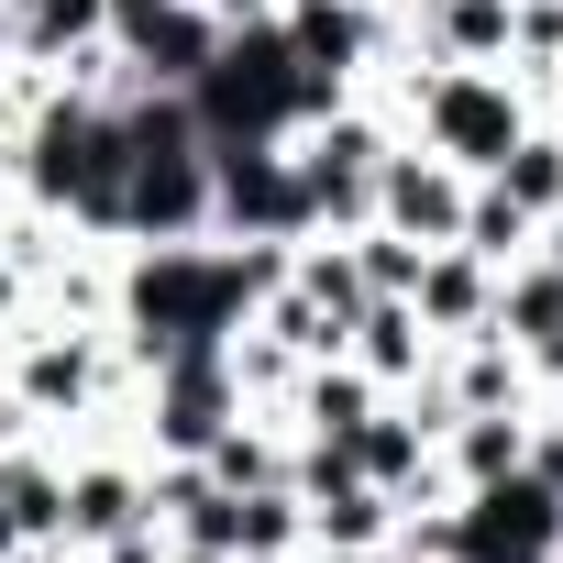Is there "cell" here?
<instances>
[{
    "label": "cell",
    "mask_w": 563,
    "mask_h": 563,
    "mask_svg": "<svg viewBox=\"0 0 563 563\" xmlns=\"http://www.w3.org/2000/svg\"><path fill=\"white\" fill-rule=\"evenodd\" d=\"M288 276V243H232V232H188V243H122L111 265V343L144 365L232 343L254 321V299Z\"/></svg>",
    "instance_id": "6da1fadb"
},
{
    "label": "cell",
    "mask_w": 563,
    "mask_h": 563,
    "mask_svg": "<svg viewBox=\"0 0 563 563\" xmlns=\"http://www.w3.org/2000/svg\"><path fill=\"white\" fill-rule=\"evenodd\" d=\"M332 100H354V89L310 78V67L288 56V34H276V23H221L210 67L188 78L199 144H288V133H299V122H321Z\"/></svg>",
    "instance_id": "7a4b0ae2"
},
{
    "label": "cell",
    "mask_w": 563,
    "mask_h": 563,
    "mask_svg": "<svg viewBox=\"0 0 563 563\" xmlns=\"http://www.w3.org/2000/svg\"><path fill=\"white\" fill-rule=\"evenodd\" d=\"M387 144H398V122H387L376 100H332L321 122L288 133L299 188H310V232H365V221H376V166H387Z\"/></svg>",
    "instance_id": "3957f363"
},
{
    "label": "cell",
    "mask_w": 563,
    "mask_h": 563,
    "mask_svg": "<svg viewBox=\"0 0 563 563\" xmlns=\"http://www.w3.org/2000/svg\"><path fill=\"white\" fill-rule=\"evenodd\" d=\"M210 232L232 243H310V188L288 144H210Z\"/></svg>",
    "instance_id": "277c9868"
},
{
    "label": "cell",
    "mask_w": 563,
    "mask_h": 563,
    "mask_svg": "<svg viewBox=\"0 0 563 563\" xmlns=\"http://www.w3.org/2000/svg\"><path fill=\"white\" fill-rule=\"evenodd\" d=\"M210 232V144H133L111 243H188Z\"/></svg>",
    "instance_id": "5b68a950"
},
{
    "label": "cell",
    "mask_w": 563,
    "mask_h": 563,
    "mask_svg": "<svg viewBox=\"0 0 563 563\" xmlns=\"http://www.w3.org/2000/svg\"><path fill=\"white\" fill-rule=\"evenodd\" d=\"M563 552V497L541 475H497L453 497V563H552Z\"/></svg>",
    "instance_id": "8992f818"
},
{
    "label": "cell",
    "mask_w": 563,
    "mask_h": 563,
    "mask_svg": "<svg viewBox=\"0 0 563 563\" xmlns=\"http://www.w3.org/2000/svg\"><path fill=\"white\" fill-rule=\"evenodd\" d=\"M464 199H475V177L464 166H442L431 144H387V166H376V221L387 232H409V243H453L464 232Z\"/></svg>",
    "instance_id": "52a82bcc"
},
{
    "label": "cell",
    "mask_w": 563,
    "mask_h": 563,
    "mask_svg": "<svg viewBox=\"0 0 563 563\" xmlns=\"http://www.w3.org/2000/svg\"><path fill=\"white\" fill-rule=\"evenodd\" d=\"M409 310L431 321V343H464V332H486V310H497V265H486V254H464V243H431V254H420V288H409Z\"/></svg>",
    "instance_id": "ba28073f"
},
{
    "label": "cell",
    "mask_w": 563,
    "mask_h": 563,
    "mask_svg": "<svg viewBox=\"0 0 563 563\" xmlns=\"http://www.w3.org/2000/svg\"><path fill=\"white\" fill-rule=\"evenodd\" d=\"M431 354H442V343H431V321H420L409 299H365V310H354V332H343V365H365L387 398H398V387H420V376H431Z\"/></svg>",
    "instance_id": "9c48e42d"
},
{
    "label": "cell",
    "mask_w": 563,
    "mask_h": 563,
    "mask_svg": "<svg viewBox=\"0 0 563 563\" xmlns=\"http://www.w3.org/2000/svg\"><path fill=\"white\" fill-rule=\"evenodd\" d=\"M519 453H530V409H453V420H442V442H431V464H442V486H453V497H464V486L519 475Z\"/></svg>",
    "instance_id": "30bf717a"
},
{
    "label": "cell",
    "mask_w": 563,
    "mask_h": 563,
    "mask_svg": "<svg viewBox=\"0 0 563 563\" xmlns=\"http://www.w3.org/2000/svg\"><path fill=\"white\" fill-rule=\"evenodd\" d=\"M376 409H387V387H376L365 365H343V354H332V365H310V376L288 387V409H276V420H288L299 442H343V431H354V420H376Z\"/></svg>",
    "instance_id": "8fae6325"
},
{
    "label": "cell",
    "mask_w": 563,
    "mask_h": 563,
    "mask_svg": "<svg viewBox=\"0 0 563 563\" xmlns=\"http://www.w3.org/2000/svg\"><path fill=\"white\" fill-rule=\"evenodd\" d=\"M210 45H221V23L199 12V0H166V12H155V23L122 45V67H133L144 89H188V78L210 67Z\"/></svg>",
    "instance_id": "7c38bea8"
},
{
    "label": "cell",
    "mask_w": 563,
    "mask_h": 563,
    "mask_svg": "<svg viewBox=\"0 0 563 563\" xmlns=\"http://www.w3.org/2000/svg\"><path fill=\"white\" fill-rule=\"evenodd\" d=\"M299 508H310V552H365V541H398V497H387V486H365V475L310 486Z\"/></svg>",
    "instance_id": "4fadbf2b"
},
{
    "label": "cell",
    "mask_w": 563,
    "mask_h": 563,
    "mask_svg": "<svg viewBox=\"0 0 563 563\" xmlns=\"http://www.w3.org/2000/svg\"><path fill=\"white\" fill-rule=\"evenodd\" d=\"M486 188H497V199H519L530 221H552V210H563V122L541 111V122H530V133L486 166Z\"/></svg>",
    "instance_id": "5bb4252c"
},
{
    "label": "cell",
    "mask_w": 563,
    "mask_h": 563,
    "mask_svg": "<svg viewBox=\"0 0 563 563\" xmlns=\"http://www.w3.org/2000/svg\"><path fill=\"white\" fill-rule=\"evenodd\" d=\"M486 332H497V343H519V354H530L541 332H563V276H552L541 254H519V265L497 276V310H486Z\"/></svg>",
    "instance_id": "9a60e30c"
},
{
    "label": "cell",
    "mask_w": 563,
    "mask_h": 563,
    "mask_svg": "<svg viewBox=\"0 0 563 563\" xmlns=\"http://www.w3.org/2000/svg\"><path fill=\"white\" fill-rule=\"evenodd\" d=\"M530 232H541V221H530V210H519V199H497V188H486V177H475V199H464V232H453V243H464V254H486V265H497V276H508V265H519V254H530Z\"/></svg>",
    "instance_id": "2e32d148"
},
{
    "label": "cell",
    "mask_w": 563,
    "mask_h": 563,
    "mask_svg": "<svg viewBox=\"0 0 563 563\" xmlns=\"http://www.w3.org/2000/svg\"><path fill=\"white\" fill-rule=\"evenodd\" d=\"M343 254H354V276H365V299H409V288H420V254H431V243H409V232L365 221V232H343Z\"/></svg>",
    "instance_id": "e0dca14e"
},
{
    "label": "cell",
    "mask_w": 563,
    "mask_h": 563,
    "mask_svg": "<svg viewBox=\"0 0 563 563\" xmlns=\"http://www.w3.org/2000/svg\"><path fill=\"white\" fill-rule=\"evenodd\" d=\"M530 387H541V398H563V332H541V343H530Z\"/></svg>",
    "instance_id": "ac0fdd59"
},
{
    "label": "cell",
    "mask_w": 563,
    "mask_h": 563,
    "mask_svg": "<svg viewBox=\"0 0 563 563\" xmlns=\"http://www.w3.org/2000/svg\"><path fill=\"white\" fill-rule=\"evenodd\" d=\"M199 12H210V23H276L288 0H199Z\"/></svg>",
    "instance_id": "d6986e66"
},
{
    "label": "cell",
    "mask_w": 563,
    "mask_h": 563,
    "mask_svg": "<svg viewBox=\"0 0 563 563\" xmlns=\"http://www.w3.org/2000/svg\"><path fill=\"white\" fill-rule=\"evenodd\" d=\"M12 199H23V144L0 133V210H12Z\"/></svg>",
    "instance_id": "ffe728a7"
},
{
    "label": "cell",
    "mask_w": 563,
    "mask_h": 563,
    "mask_svg": "<svg viewBox=\"0 0 563 563\" xmlns=\"http://www.w3.org/2000/svg\"><path fill=\"white\" fill-rule=\"evenodd\" d=\"M530 254H541V265H552V276H563V210H552V221H541V232H530Z\"/></svg>",
    "instance_id": "44dd1931"
},
{
    "label": "cell",
    "mask_w": 563,
    "mask_h": 563,
    "mask_svg": "<svg viewBox=\"0 0 563 563\" xmlns=\"http://www.w3.org/2000/svg\"><path fill=\"white\" fill-rule=\"evenodd\" d=\"M0 563H34V541H23V519L0 508Z\"/></svg>",
    "instance_id": "7402d4cb"
},
{
    "label": "cell",
    "mask_w": 563,
    "mask_h": 563,
    "mask_svg": "<svg viewBox=\"0 0 563 563\" xmlns=\"http://www.w3.org/2000/svg\"><path fill=\"white\" fill-rule=\"evenodd\" d=\"M541 111H552V122H563V56H552V78H541Z\"/></svg>",
    "instance_id": "603a6c76"
},
{
    "label": "cell",
    "mask_w": 563,
    "mask_h": 563,
    "mask_svg": "<svg viewBox=\"0 0 563 563\" xmlns=\"http://www.w3.org/2000/svg\"><path fill=\"white\" fill-rule=\"evenodd\" d=\"M354 12H398V0H354Z\"/></svg>",
    "instance_id": "cb8c5ba5"
},
{
    "label": "cell",
    "mask_w": 563,
    "mask_h": 563,
    "mask_svg": "<svg viewBox=\"0 0 563 563\" xmlns=\"http://www.w3.org/2000/svg\"><path fill=\"white\" fill-rule=\"evenodd\" d=\"M541 409H552V420H563V398H541Z\"/></svg>",
    "instance_id": "d4e9b609"
},
{
    "label": "cell",
    "mask_w": 563,
    "mask_h": 563,
    "mask_svg": "<svg viewBox=\"0 0 563 563\" xmlns=\"http://www.w3.org/2000/svg\"><path fill=\"white\" fill-rule=\"evenodd\" d=\"M398 12H420V0H398Z\"/></svg>",
    "instance_id": "484cf974"
}]
</instances>
